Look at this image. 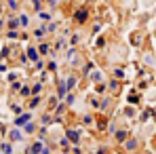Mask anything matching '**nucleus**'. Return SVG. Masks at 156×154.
<instances>
[{"label": "nucleus", "instance_id": "f257e3e1", "mask_svg": "<svg viewBox=\"0 0 156 154\" xmlns=\"http://www.w3.org/2000/svg\"><path fill=\"white\" fill-rule=\"evenodd\" d=\"M21 137H23V135H21V131H17V129H13V131L9 133V139H11V141H19Z\"/></svg>", "mask_w": 156, "mask_h": 154}, {"label": "nucleus", "instance_id": "423d86ee", "mask_svg": "<svg viewBox=\"0 0 156 154\" xmlns=\"http://www.w3.org/2000/svg\"><path fill=\"white\" fill-rule=\"evenodd\" d=\"M68 137H70V139H74V141H76V139H78V133H76V131H70V133H68Z\"/></svg>", "mask_w": 156, "mask_h": 154}, {"label": "nucleus", "instance_id": "f03ea898", "mask_svg": "<svg viewBox=\"0 0 156 154\" xmlns=\"http://www.w3.org/2000/svg\"><path fill=\"white\" fill-rule=\"evenodd\" d=\"M38 152H42V144H40V141H36V144L27 150V154H38Z\"/></svg>", "mask_w": 156, "mask_h": 154}, {"label": "nucleus", "instance_id": "20e7f679", "mask_svg": "<svg viewBox=\"0 0 156 154\" xmlns=\"http://www.w3.org/2000/svg\"><path fill=\"white\" fill-rule=\"evenodd\" d=\"M0 150H2V152H11V144H2V146H0Z\"/></svg>", "mask_w": 156, "mask_h": 154}, {"label": "nucleus", "instance_id": "39448f33", "mask_svg": "<svg viewBox=\"0 0 156 154\" xmlns=\"http://www.w3.org/2000/svg\"><path fill=\"white\" fill-rule=\"evenodd\" d=\"M27 55H30V59H38V53L34 51V49H30V51H27Z\"/></svg>", "mask_w": 156, "mask_h": 154}, {"label": "nucleus", "instance_id": "7ed1b4c3", "mask_svg": "<svg viewBox=\"0 0 156 154\" xmlns=\"http://www.w3.org/2000/svg\"><path fill=\"white\" fill-rule=\"evenodd\" d=\"M27 120H30V114H21V116L17 118V127H21V125H26Z\"/></svg>", "mask_w": 156, "mask_h": 154}]
</instances>
